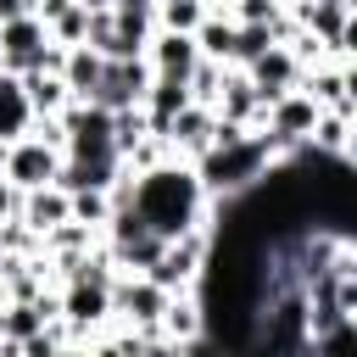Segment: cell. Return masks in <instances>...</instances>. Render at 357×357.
<instances>
[{"instance_id": "6da1fadb", "label": "cell", "mask_w": 357, "mask_h": 357, "mask_svg": "<svg viewBox=\"0 0 357 357\" xmlns=\"http://www.w3.org/2000/svg\"><path fill=\"white\" fill-rule=\"evenodd\" d=\"M112 195L117 201H134V212L162 240H173L184 229H212V195H206L195 162H184V156H162V162H151L139 173L123 167V178H117Z\"/></svg>"}, {"instance_id": "7a4b0ae2", "label": "cell", "mask_w": 357, "mask_h": 357, "mask_svg": "<svg viewBox=\"0 0 357 357\" xmlns=\"http://www.w3.org/2000/svg\"><path fill=\"white\" fill-rule=\"evenodd\" d=\"M273 162H279L273 134H268V128H245L240 139H218V145H206V151L195 156V173H201V184H206L212 201H229V195L251 190Z\"/></svg>"}, {"instance_id": "3957f363", "label": "cell", "mask_w": 357, "mask_h": 357, "mask_svg": "<svg viewBox=\"0 0 357 357\" xmlns=\"http://www.w3.org/2000/svg\"><path fill=\"white\" fill-rule=\"evenodd\" d=\"M61 50H67V45L50 39V28H45L39 11L0 22V73H17V78L33 73V67H56V73H61Z\"/></svg>"}, {"instance_id": "277c9868", "label": "cell", "mask_w": 357, "mask_h": 357, "mask_svg": "<svg viewBox=\"0 0 357 357\" xmlns=\"http://www.w3.org/2000/svg\"><path fill=\"white\" fill-rule=\"evenodd\" d=\"M206 257H212V229H184V234L162 240V251H156V262H151L145 273H151L162 290L184 296V290H195V284H201Z\"/></svg>"}, {"instance_id": "5b68a950", "label": "cell", "mask_w": 357, "mask_h": 357, "mask_svg": "<svg viewBox=\"0 0 357 357\" xmlns=\"http://www.w3.org/2000/svg\"><path fill=\"white\" fill-rule=\"evenodd\" d=\"M318 100L296 84V89H284V95H273L268 106H262V128L273 134V145H279V156H290V151H301L307 145V134H312V123H318Z\"/></svg>"}, {"instance_id": "8992f818", "label": "cell", "mask_w": 357, "mask_h": 357, "mask_svg": "<svg viewBox=\"0 0 357 357\" xmlns=\"http://www.w3.org/2000/svg\"><path fill=\"white\" fill-rule=\"evenodd\" d=\"M167 301H173V290H162L151 273H117L112 279V318H123L134 329H162Z\"/></svg>"}, {"instance_id": "52a82bcc", "label": "cell", "mask_w": 357, "mask_h": 357, "mask_svg": "<svg viewBox=\"0 0 357 357\" xmlns=\"http://www.w3.org/2000/svg\"><path fill=\"white\" fill-rule=\"evenodd\" d=\"M61 173V145L39 128H28L22 139H11V156H6V178L17 190H39V184H56Z\"/></svg>"}, {"instance_id": "ba28073f", "label": "cell", "mask_w": 357, "mask_h": 357, "mask_svg": "<svg viewBox=\"0 0 357 357\" xmlns=\"http://www.w3.org/2000/svg\"><path fill=\"white\" fill-rule=\"evenodd\" d=\"M145 89H151V61L145 56H106V73H100V84H95L89 100L123 112V106H139Z\"/></svg>"}, {"instance_id": "9c48e42d", "label": "cell", "mask_w": 357, "mask_h": 357, "mask_svg": "<svg viewBox=\"0 0 357 357\" xmlns=\"http://www.w3.org/2000/svg\"><path fill=\"white\" fill-rule=\"evenodd\" d=\"M245 78L257 84V95H262V100H273V95H284V89H296V84H301V61H296V50H290L284 39H273L262 56H251V61H245Z\"/></svg>"}, {"instance_id": "30bf717a", "label": "cell", "mask_w": 357, "mask_h": 357, "mask_svg": "<svg viewBox=\"0 0 357 357\" xmlns=\"http://www.w3.org/2000/svg\"><path fill=\"white\" fill-rule=\"evenodd\" d=\"M212 123H218V112H212L206 100H190L184 112H173V117H167L162 139H167V151H173V156L195 162V156H201V151L212 145Z\"/></svg>"}, {"instance_id": "8fae6325", "label": "cell", "mask_w": 357, "mask_h": 357, "mask_svg": "<svg viewBox=\"0 0 357 357\" xmlns=\"http://www.w3.org/2000/svg\"><path fill=\"white\" fill-rule=\"evenodd\" d=\"M145 61L151 73H167V78H190V67L201 61V45L195 33H178V28H156L151 45H145Z\"/></svg>"}, {"instance_id": "7c38bea8", "label": "cell", "mask_w": 357, "mask_h": 357, "mask_svg": "<svg viewBox=\"0 0 357 357\" xmlns=\"http://www.w3.org/2000/svg\"><path fill=\"white\" fill-rule=\"evenodd\" d=\"M262 95H257V84L245 78V67H229L223 73V89H218V100H212V112L218 117H229V123H245V128H262Z\"/></svg>"}, {"instance_id": "4fadbf2b", "label": "cell", "mask_w": 357, "mask_h": 357, "mask_svg": "<svg viewBox=\"0 0 357 357\" xmlns=\"http://www.w3.org/2000/svg\"><path fill=\"white\" fill-rule=\"evenodd\" d=\"M17 218L45 240L56 223H67L73 218V195L61 190V184H39V190H22V206H17Z\"/></svg>"}, {"instance_id": "5bb4252c", "label": "cell", "mask_w": 357, "mask_h": 357, "mask_svg": "<svg viewBox=\"0 0 357 357\" xmlns=\"http://www.w3.org/2000/svg\"><path fill=\"white\" fill-rule=\"evenodd\" d=\"M190 100H195V95H190V78H167V73H151V89H145L139 112H145L151 134H162V128H167V117H173V112H184Z\"/></svg>"}, {"instance_id": "9a60e30c", "label": "cell", "mask_w": 357, "mask_h": 357, "mask_svg": "<svg viewBox=\"0 0 357 357\" xmlns=\"http://www.w3.org/2000/svg\"><path fill=\"white\" fill-rule=\"evenodd\" d=\"M100 73H106V56H100L95 45H67V50H61V78H67L73 100H89L95 84H100Z\"/></svg>"}, {"instance_id": "2e32d148", "label": "cell", "mask_w": 357, "mask_h": 357, "mask_svg": "<svg viewBox=\"0 0 357 357\" xmlns=\"http://www.w3.org/2000/svg\"><path fill=\"white\" fill-rule=\"evenodd\" d=\"M22 89H28V106H33V123H39V117H61V106L73 100V89H67V78H61L56 67H33V73H22Z\"/></svg>"}, {"instance_id": "e0dca14e", "label": "cell", "mask_w": 357, "mask_h": 357, "mask_svg": "<svg viewBox=\"0 0 357 357\" xmlns=\"http://www.w3.org/2000/svg\"><path fill=\"white\" fill-rule=\"evenodd\" d=\"M33 128V106L17 73H0V139H22Z\"/></svg>"}, {"instance_id": "ac0fdd59", "label": "cell", "mask_w": 357, "mask_h": 357, "mask_svg": "<svg viewBox=\"0 0 357 357\" xmlns=\"http://www.w3.org/2000/svg\"><path fill=\"white\" fill-rule=\"evenodd\" d=\"M234 33H240V22H234L229 11H206V17H201V28H195V45H201V56H212V61L234 67Z\"/></svg>"}, {"instance_id": "d6986e66", "label": "cell", "mask_w": 357, "mask_h": 357, "mask_svg": "<svg viewBox=\"0 0 357 357\" xmlns=\"http://www.w3.org/2000/svg\"><path fill=\"white\" fill-rule=\"evenodd\" d=\"M346 128H351V106H324L318 123H312V134H307V145L324 151V156H340L346 151Z\"/></svg>"}, {"instance_id": "ffe728a7", "label": "cell", "mask_w": 357, "mask_h": 357, "mask_svg": "<svg viewBox=\"0 0 357 357\" xmlns=\"http://www.w3.org/2000/svg\"><path fill=\"white\" fill-rule=\"evenodd\" d=\"M45 28H50L56 45H84V39H89V6H84V0H67Z\"/></svg>"}, {"instance_id": "44dd1931", "label": "cell", "mask_w": 357, "mask_h": 357, "mask_svg": "<svg viewBox=\"0 0 357 357\" xmlns=\"http://www.w3.org/2000/svg\"><path fill=\"white\" fill-rule=\"evenodd\" d=\"M112 206H117V195H112V190H100V184L73 190V218H78V223H89V229H106Z\"/></svg>"}, {"instance_id": "7402d4cb", "label": "cell", "mask_w": 357, "mask_h": 357, "mask_svg": "<svg viewBox=\"0 0 357 357\" xmlns=\"http://www.w3.org/2000/svg\"><path fill=\"white\" fill-rule=\"evenodd\" d=\"M206 11H212L206 0H156V28H178V33H195Z\"/></svg>"}, {"instance_id": "603a6c76", "label": "cell", "mask_w": 357, "mask_h": 357, "mask_svg": "<svg viewBox=\"0 0 357 357\" xmlns=\"http://www.w3.org/2000/svg\"><path fill=\"white\" fill-rule=\"evenodd\" d=\"M223 73H229L223 61H212V56H201V61L190 67V95L212 106V100H218V89H223Z\"/></svg>"}, {"instance_id": "cb8c5ba5", "label": "cell", "mask_w": 357, "mask_h": 357, "mask_svg": "<svg viewBox=\"0 0 357 357\" xmlns=\"http://www.w3.org/2000/svg\"><path fill=\"white\" fill-rule=\"evenodd\" d=\"M312 351H346V357H357V318H335L329 329H318Z\"/></svg>"}, {"instance_id": "d4e9b609", "label": "cell", "mask_w": 357, "mask_h": 357, "mask_svg": "<svg viewBox=\"0 0 357 357\" xmlns=\"http://www.w3.org/2000/svg\"><path fill=\"white\" fill-rule=\"evenodd\" d=\"M17 206H22V190L0 173V223H11V218H17Z\"/></svg>"}, {"instance_id": "484cf974", "label": "cell", "mask_w": 357, "mask_h": 357, "mask_svg": "<svg viewBox=\"0 0 357 357\" xmlns=\"http://www.w3.org/2000/svg\"><path fill=\"white\" fill-rule=\"evenodd\" d=\"M340 89H346V106L357 112V56H340Z\"/></svg>"}, {"instance_id": "4316f807", "label": "cell", "mask_w": 357, "mask_h": 357, "mask_svg": "<svg viewBox=\"0 0 357 357\" xmlns=\"http://www.w3.org/2000/svg\"><path fill=\"white\" fill-rule=\"evenodd\" d=\"M335 56H357V6L346 11V28H340V39H335Z\"/></svg>"}, {"instance_id": "83f0119b", "label": "cell", "mask_w": 357, "mask_h": 357, "mask_svg": "<svg viewBox=\"0 0 357 357\" xmlns=\"http://www.w3.org/2000/svg\"><path fill=\"white\" fill-rule=\"evenodd\" d=\"M33 11V0H0V22H11V17H28Z\"/></svg>"}, {"instance_id": "f1b7e54d", "label": "cell", "mask_w": 357, "mask_h": 357, "mask_svg": "<svg viewBox=\"0 0 357 357\" xmlns=\"http://www.w3.org/2000/svg\"><path fill=\"white\" fill-rule=\"evenodd\" d=\"M351 167H357V112H351V128H346V151H340Z\"/></svg>"}, {"instance_id": "f546056e", "label": "cell", "mask_w": 357, "mask_h": 357, "mask_svg": "<svg viewBox=\"0 0 357 357\" xmlns=\"http://www.w3.org/2000/svg\"><path fill=\"white\" fill-rule=\"evenodd\" d=\"M6 156H11V139H0V173H6Z\"/></svg>"}, {"instance_id": "4dcf8cb0", "label": "cell", "mask_w": 357, "mask_h": 357, "mask_svg": "<svg viewBox=\"0 0 357 357\" xmlns=\"http://www.w3.org/2000/svg\"><path fill=\"white\" fill-rule=\"evenodd\" d=\"M84 6H89V11H112V0H84Z\"/></svg>"}, {"instance_id": "1f68e13d", "label": "cell", "mask_w": 357, "mask_h": 357, "mask_svg": "<svg viewBox=\"0 0 357 357\" xmlns=\"http://www.w3.org/2000/svg\"><path fill=\"white\" fill-rule=\"evenodd\" d=\"M346 6H357V0H346Z\"/></svg>"}, {"instance_id": "d6a6232c", "label": "cell", "mask_w": 357, "mask_h": 357, "mask_svg": "<svg viewBox=\"0 0 357 357\" xmlns=\"http://www.w3.org/2000/svg\"><path fill=\"white\" fill-rule=\"evenodd\" d=\"M0 351H6V346H0Z\"/></svg>"}]
</instances>
